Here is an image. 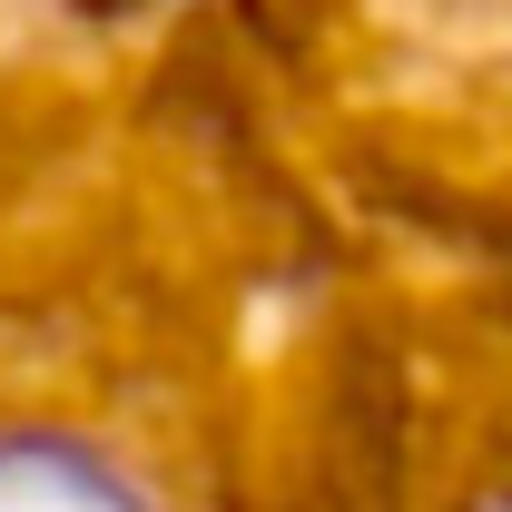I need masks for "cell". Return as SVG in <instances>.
Here are the masks:
<instances>
[{"mask_svg": "<svg viewBox=\"0 0 512 512\" xmlns=\"http://www.w3.org/2000/svg\"><path fill=\"white\" fill-rule=\"evenodd\" d=\"M0 512H158L119 463L79 434H0Z\"/></svg>", "mask_w": 512, "mask_h": 512, "instance_id": "1", "label": "cell"}, {"mask_svg": "<svg viewBox=\"0 0 512 512\" xmlns=\"http://www.w3.org/2000/svg\"><path fill=\"white\" fill-rule=\"evenodd\" d=\"M483 512H512V503H483Z\"/></svg>", "mask_w": 512, "mask_h": 512, "instance_id": "2", "label": "cell"}]
</instances>
